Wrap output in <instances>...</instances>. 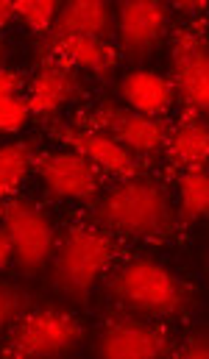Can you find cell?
Wrapping results in <instances>:
<instances>
[{"mask_svg": "<svg viewBox=\"0 0 209 359\" xmlns=\"http://www.w3.org/2000/svg\"><path fill=\"white\" fill-rule=\"evenodd\" d=\"M173 354H176V357H187V359H207L209 357L207 332H196L193 337H187L184 346H176Z\"/></svg>", "mask_w": 209, "mask_h": 359, "instance_id": "7402d4cb", "label": "cell"}, {"mask_svg": "<svg viewBox=\"0 0 209 359\" xmlns=\"http://www.w3.org/2000/svg\"><path fill=\"white\" fill-rule=\"evenodd\" d=\"M25 306H31V298H28L22 290H17V287H11V284H0V332L8 329L11 320H14Z\"/></svg>", "mask_w": 209, "mask_h": 359, "instance_id": "44dd1931", "label": "cell"}, {"mask_svg": "<svg viewBox=\"0 0 209 359\" xmlns=\"http://www.w3.org/2000/svg\"><path fill=\"white\" fill-rule=\"evenodd\" d=\"M81 90L79 73L76 67L65 65L56 56L42 53V65L36 67V76L31 81V92H28V106L31 114H50L56 111L62 103L73 100Z\"/></svg>", "mask_w": 209, "mask_h": 359, "instance_id": "7c38bea8", "label": "cell"}, {"mask_svg": "<svg viewBox=\"0 0 209 359\" xmlns=\"http://www.w3.org/2000/svg\"><path fill=\"white\" fill-rule=\"evenodd\" d=\"M182 203H179V223L187 226L207 215L209 206V176L207 168H190L182 170Z\"/></svg>", "mask_w": 209, "mask_h": 359, "instance_id": "ac0fdd59", "label": "cell"}, {"mask_svg": "<svg viewBox=\"0 0 209 359\" xmlns=\"http://www.w3.org/2000/svg\"><path fill=\"white\" fill-rule=\"evenodd\" d=\"M3 226L8 229L14 259L22 276H36L50 262L56 245V229L45 209L25 198H6L3 203Z\"/></svg>", "mask_w": 209, "mask_h": 359, "instance_id": "5b68a950", "label": "cell"}, {"mask_svg": "<svg viewBox=\"0 0 209 359\" xmlns=\"http://www.w3.org/2000/svg\"><path fill=\"white\" fill-rule=\"evenodd\" d=\"M42 53L56 56L70 67H87L98 76H106L117 65V48H112V42L95 39V36H65V39L42 45Z\"/></svg>", "mask_w": 209, "mask_h": 359, "instance_id": "9a60e30c", "label": "cell"}, {"mask_svg": "<svg viewBox=\"0 0 209 359\" xmlns=\"http://www.w3.org/2000/svg\"><path fill=\"white\" fill-rule=\"evenodd\" d=\"M14 259V248H11V237L8 229L0 223V268H8V262Z\"/></svg>", "mask_w": 209, "mask_h": 359, "instance_id": "603a6c76", "label": "cell"}, {"mask_svg": "<svg viewBox=\"0 0 209 359\" xmlns=\"http://www.w3.org/2000/svg\"><path fill=\"white\" fill-rule=\"evenodd\" d=\"M28 117L31 106L22 95V79L14 70L0 67V131H17Z\"/></svg>", "mask_w": 209, "mask_h": 359, "instance_id": "e0dca14e", "label": "cell"}, {"mask_svg": "<svg viewBox=\"0 0 209 359\" xmlns=\"http://www.w3.org/2000/svg\"><path fill=\"white\" fill-rule=\"evenodd\" d=\"M176 6H179L182 11H196V14H204V8H207L204 0H201V3H196V0H184V3H176Z\"/></svg>", "mask_w": 209, "mask_h": 359, "instance_id": "d4e9b609", "label": "cell"}, {"mask_svg": "<svg viewBox=\"0 0 209 359\" xmlns=\"http://www.w3.org/2000/svg\"><path fill=\"white\" fill-rule=\"evenodd\" d=\"M168 17H170V8L165 3H148V0L120 3V8H117L120 48L131 59L148 56L165 39V34H168Z\"/></svg>", "mask_w": 209, "mask_h": 359, "instance_id": "8fae6325", "label": "cell"}, {"mask_svg": "<svg viewBox=\"0 0 209 359\" xmlns=\"http://www.w3.org/2000/svg\"><path fill=\"white\" fill-rule=\"evenodd\" d=\"M0 56H3V45H0Z\"/></svg>", "mask_w": 209, "mask_h": 359, "instance_id": "484cf974", "label": "cell"}, {"mask_svg": "<svg viewBox=\"0 0 209 359\" xmlns=\"http://www.w3.org/2000/svg\"><path fill=\"white\" fill-rule=\"evenodd\" d=\"M176 337L162 323L137 318L134 312H112L95 337V354L106 359L170 357Z\"/></svg>", "mask_w": 209, "mask_h": 359, "instance_id": "8992f818", "label": "cell"}, {"mask_svg": "<svg viewBox=\"0 0 209 359\" xmlns=\"http://www.w3.org/2000/svg\"><path fill=\"white\" fill-rule=\"evenodd\" d=\"M79 126L104 131L109 137H114L117 142H123L134 154H154V151L165 148L168 134H170V126H168L165 117L140 114L134 109H123V106H114V103H101L90 114H81Z\"/></svg>", "mask_w": 209, "mask_h": 359, "instance_id": "ba28073f", "label": "cell"}, {"mask_svg": "<svg viewBox=\"0 0 209 359\" xmlns=\"http://www.w3.org/2000/svg\"><path fill=\"white\" fill-rule=\"evenodd\" d=\"M42 181L62 198L95 201L104 189L106 170L81 154H45L34 159Z\"/></svg>", "mask_w": 209, "mask_h": 359, "instance_id": "9c48e42d", "label": "cell"}, {"mask_svg": "<svg viewBox=\"0 0 209 359\" xmlns=\"http://www.w3.org/2000/svg\"><path fill=\"white\" fill-rule=\"evenodd\" d=\"M90 220L117 237L142 240H168L179 226L165 184L145 173L126 176L109 189H101Z\"/></svg>", "mask_w": 209, "mask_h": 359, "instance_id": "6da1fadb", "label": "cell"}, {"mask_svg": "<svg viewBox=\"0 0 209 359\" xmlns=\"http://www.w3.org/2000/svg\"><path fill=\"white\" fill-rule=\"evenodd\" d=\"M106 292L128 312H145L162 318L187 315L198 304V295L190 284H184L179 276H173L170 270L151 259H128L109 270Z\"/></svg>", "mask_w": 209, "mask_h": 359, "instance_id": "3957f363", "label": "cell"}, {"mask_svg": "<svg viewBox=\"0 0 209 359\" xmlns=\"http://www.w3.org/2000/svg\"><path fill=\"white\" fill-rule=\"evenodd\" d=\"M120 257V237L109 229L79 220L70 223L53 245L50 254V284L65 292L70 301L84 304L95 278L112 268Z\"/></svg>", "mask_w": 209, "mask_h": 359, "instance_id": "7a4b0ae2", "label": "cell"}, {"mask_svg": "<svg viewBox=\"0 0 209 359\" xmlns=\"http://www.w3.org/2000/svg\"><path fill=\"white\" fill-rule=\"evenodd\" d=\"M170 81L184 100V120L201 117L209 106V50L198 25H184L170 42Z\"/></svg>", "mask_w": 209, "mask_h": 359, "instance_id": "52a82bcc", "label": "cell"}, {"mask_svg": "<svg viewBox=\"0 0 209 359\" xmlns=\"http://www.w3.org/2000/svg\"><path fill=\"white\" fill-rule=\"evenodd\" d=\"M14 17V3H8V0H0V28L8 22Z\"/></svg>", "mask_w": 209, "mask_h": 359, "instance_id": "cb8c5ba5", "label": "cell"}, {"mask_svg": "<svg viewBox=\"0 0 209 359\" xmlns=\"http://www.w3.org/2000/svg\"><path fill=\"white\" fill-rule=\"evenodd\" d=\"M114 31V20H112V8L101 0H76L59 8L50 31L45 34L42 45L65 39V36H95V39H112Z\"/></svg>", "mask_w": 209, "mask_h": 359, "instance_id": "4fadbf2b", "label": "cell"}, {"mask_svg": "<svg viewBox=\"0 0 209 359\" xmlns=\"http://www.w3.org/2000/svg\"><path fill=\"white\" fill-rule=\"evenodd\" d=\"M168 151V162L173 168L190 170V168H204L209 156V128L201 117L193 120H182V126H176L168 134L165 142Z\"/></svg>", "mask_w": 209, "mask_h": 359, "instance_id": "2e32d148", "label": "cell"}, {"mask_svg": "<svg viewBox=\"0 0 209 359\" xmlns=\"http://www.w3.org/2000/svg\"><path fill=\"white\" fill-rule=\"evenodd\" d=\"M59 8L62 6L56 0H20V3H14V14L22 17L31 25V31H36L42 36L50 31Z\"/></svg>", "mask_w": 209, "mask_h": 359, "instance_id": "ffe728a7", "label": "cell"}, {"mask_svg": "<svg viewBox=\"0 0 209 359\" xmlns=\"http://www.w3.org/2000/svg\"><path fill=\"white\" fill-rule=\"evenodd\" d=\"M120 95L134 111L151 114V117H165L173 109L176 87L170 79H165L159 73H128L120 81Z\"/></svg>", "mask_w": 209, "mask_h": 359, "instance_id": "5bb4252c", "label": "cell"}, {"mask_svg": "<svg viewBox=\"0 0 209 359\" xmlns=\"http://www.w3.org/2000/svg\"><path fill=\"white\" fill-rule=\"evenodd\" d=\"M50 131L56 137H62L65 142H70L81 156H87L90 162H95L106 173H114L120 179L145 173V162L137 159L134 151H128L123 142H117L114 137H109L104 131L81 128V126H70V123L67 126L65 123H53Z\"/></svg>", "mask_w": 209, "mask_h": 359, "instance_id": "30bf717a", "label": "cell"}, {"mask_svg": "<svg viewBox=\"0 0 209 359\" xmlns=\"http://www.w3.org/2000/svg\"><path fill=\"white\" fill-rule=\"evenodd\" d=\"M84 337L76 315L59 306H25L8 326L0 346L3 357H50L73 351Z\"/></svg>", "mask_w": 209, "mask_h": 359, "instance_id": "277c9868", "label": "cell"}, {"mask_svg": "<svg viewBox=\"0 0 209 359\" xmlns=\"http://www.w3.org/2000/svg\"><path fill=\"white\" fill-rule=\"evenodd\" d=\"M34 145L31 142H14L0 148V198H8L20 181L25 179L28 168L34 165Z\"/></svg>", "mask_w": 209, "mask_h": 359, "instance_id": "d6986e66", "label": "cell"}]
</instances>
